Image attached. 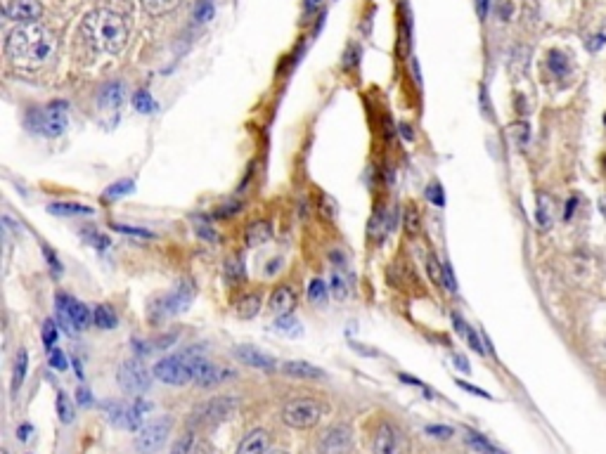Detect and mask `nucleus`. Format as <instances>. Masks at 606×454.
Masks as SVG:
<instances>
[{"instance_id":"obj_4","label":"nucleus","mask_w":606,"mask_h":454,"mask_svg":"<svg viewBox=\"0 0 606 454\" xmlns=\"http://www.w3.org/2000/svg\"><path fill=\"white\" fill-rule=\"evenodd\" d=\"M239 407V400L235 395H218V398H211L206 402H202L199 407H195L192 417H190V424L192 428H211L218 426L223 421H228L230 417H235Z\"/></svg>"},{"instance_id":"obj_46","label":"nucleus","mask_w":606,"mask_h":454,"mask_svg":"<svg viewBox=\"0 0 606 454\" xmlns=\"http://www.w3.org/2000/svg\"><path fill=\"white\" fill-rule=\"evenodd\" d=\"M443 284H445V289H448V291L457 289V282H455V277H452V267L448 263L443 265Z\"/></svg>"},{"instance_id":"obj_8","label":"nucleus","mask_w":606,"mask_h":454,"mask_svg":"<svg viewBox=\"0 0 606 454\" xmlns=\"http://www.w3.org/2000/svg\"><path fill=\"white\" fill-rule=\"evenodd\" d=\"M171 426H173L171 417H159L154 421H150V424H145L138 431L136 450L140 454H154V452H159L166 445L169 436H171Z\"/></svg>"},{"instance_id":"obj_22","label":"nucleus","mask_w":606,"mask_h":454,"mask_svg":"<svg viewBox=\"0 0 606 454\" xmlns=\"http://www.w3.org/2000/svg\"><path fill=\"white\" fill-rule=\"evenodd\" d=\"M270 236H272L270 225H268L265 220H258V222H253V225L246 229V244L249 246H261V244H265Z\"/></svg>"},{"instance_id":"obj_9","label":"nucleus","mask_w":606,"mask_h":454,"mask_svg":"<svg viewBox=\"0 0 606 454\" xmlns=\"http://www.w3.org/2000/svg\"><path fill=\"white\" fill-rule=\"evenodd\" d=\"M57 315H60V324L65 327L69 334H74L76 329H86L93 322V315L81 300H76L67 293H57Z\"/></svg>"},{"instance_id":"obj_52","label":"nucleus","mask_w":606,"mask_h":454,"mask_svg":"<svg viewBox=\"0 0 606 454\" xmlns=\"http://www.w3.org/2000/svg\"><path fill=\"white\" fill-rule=\"evenodd\" d=\"M76 400H79V405L88 407V405H91V393H88L86 388H81V391L76 393Z\"/></svg>"},{"instance_id":"obj_62","label":"nucleus","mask_w":606,"mask_h":454,"mask_svg":"<svg viewBox=\"0 0 606 454\" xmlns=\"http://www.w3.org/2000/svg\"><path fill=\"white\" fill-rule=\"evenodd\" d=\"M272 454H289V452H272Z\"/></svg>"},{"instance_id":"obj_12","label":"nucleus","mask_w":606,"mask_h":454,"mask_svg":"<svg viewBox=\"0 0 606 454\" xmlns=\"http://www.w3.org/2000/svg\"><path fill=\"white\" fill-rule=\"evenodd\" d=\"M43 15V8L38 0H10L5 5V17L17 24H31L38 22Z\"/></svg>"},{"instance_id":"obj_41","label":"nucleus","mask_w":606,"mask_h":454,"mask_svg":"<svg viewBox=\"0 0 606 454\" xmlns=\"http://www.w3.org/2000/svg\"><path fill=\"white\" fill-rule=\"evenodd\" d=\"M426 196H429L431 203H436V206H445V196H443V187L438 182H431L429 189H426Z\"/></svg>"},{"instance_id":"obj_27","label":"nucleus","mask_w":606,"mask_h":454,"mask_svg":"<svg viewBox=\"0 0 606 454\" xmlns=\"http://www.w3.org/2000/svg\"><path fill=\"white\" fill-rule=\"evenodd\" d=\"M547 67H550V72L554 76H566L571 72L569 57H566L564 53H559V50H552L550 53V57H547Z\"/></svg>"},{"instance_id":"obj_39","label":"nucleus","mask_w":606,"mask_h":454,"mask_svg":"<svg viewBox=\"0 0 606 454\" xmlns=\"http://www.w3.org/2000/svg\"><path fill=\"white\" fill-rule=\"evenodd\" d=\"M405 229H407V234H410V236L419 234V215H417V211H414L412 206L405 208Z\"/></svg>"},{"instance_id":"obj_50","label":"nucleus","mask_w":606,"mask_h":454,"mask_svg":"<svg viewBox=\"0 0 606 454\" xmlns=\"http://www.w3.org/2000/svg\"><path fill=\"white\" fill-rule=\"evenodd\" d=\"M320 5H322V0H303V12L305 15H312Z\"/></svg>"},{"instance_id":"obj_35","label":"nucleus","mask_w":606,"mask_h":454,"mask_svg":"<svg viewBox=\"0 0 606 454\" xmlns=\"http://www.w3.org/2000/svg\"><path fill=\"white\" fill-rule=\"evenodd\" d=\"M308 296L312 303L322 305L324 300H327V284L322 282V279H312V282L308 284Z\"/></svg>"},{"instance_id":"obj_5","label":"nucleus","mask_w":606,"mask_h":454,"mask_svg":"<svg viewBox=\"0 0 606 454\" xmlns=\"http://www.w3.org/2000/svg\"><path fill=\"white\" fill-rule=\"evenodd\" d=\"M29 128L46 138H57L67 128V102H50L43 109L29 114Z\"/></svg>"},{"instance_id":"obj_24","label":"nucleus","mask_w":606,"mask_h":454,"mask_svg":"<svg viewBox=\"0 0 606 454\" xmlns=\"http://www.w3.org/2000/svg\"><path fill=\"white\" fill-rule=\"evenodd\" d=\"M452 327H455L459 334H462L464 338H467V343H469V348H474L476 353H483V343L478 341V334L471 327H467V324H464V319L459 317V315H452Z\"/></svg>"},{"instance_id":"obj_17","label":"nucleus","mask_w":606,"mask_h":454,"mask_svg":"<svg viewBox=\"0 0 606 454\" xmlns=\"http://www.w3.org/2000/svg\"><path fill=\"white\" fill-rule=\"evenodd\" d=\"M268 447H270V433L265 428H256L242 440L235 454H265Z\"/></svg>"},{"instance_id":"obj_59","label":"nucleus","mask_w":606,"mask_h":454,"mask_svg":"<svg viewBox=\"0 0 606 454\" xmlns=\"http://www.w3.org/2000/svg\"><path fill=\"white\" fill-rule=\"evenodd\" d=\"M400 131H403V138H405V140H412V133H410V128H407V126H400Z\"/></svg>"},{"instance_id":"obj_51","label":"nucleus","mask_w":606,"mask_h":454,"mask_svg":"<svg viewBox=\"0 0 606 454\" xmlns=\"http://www.w3.org/2000/svg\"><path fill=\"white\" fill-rule=\"evenodd\" d=\"M459 386L464 388V391H469V393H476V395H481V398H490V395L486 393V391H481V388H476V386H469V383H464V381H457Z\"/></svg>"},{"instance_id":"obj_18","label":"nucleus","mask_w":606,"mask_h":454,"mask_svg":"<svg viewBox=\"0 0 606 454\" xmlns=\"http://www.w3.org/2000/svg\"><path fill=\"white\" fill-rule=\"evenodd\" d=\"M279 369H282V374H286V376H289V379H310V381H315V379H324V372H322V369L312 367V364L303 362V360L284 362Z\"/></svg>"},{"instance_id":"obj_57","label":"nucleus","mask_w":606,"mask_h":454,"mask_svg":"<svg viewBox=\"0 0 606 454\" xmlns=\"http://www.w3.org/2000/svg\"><path fill=\"white\" fill-rule=\"evenodd\" d=\"M478 15H481V19H486V15H488V0H478Z\"/></svg>"},{"instance_id":"obj_6","label":"nucleus","mask_w":606,"mask_h":454,"mask_svg":"<svg viewBox=\"0 0 606 454\" xmlns=\"http://www.w3.org/2000/svg\"><path fill=\"white\" fill-rule=\"evenodd\" d=\"M322 414H324V407L320 405V402L301 398V400H291L289 405L284 407L282 419H284L286 426L305 431V428L317 426V421L322 419Z\"/></svg>"},{"instance_id":"obj_32","label":"nucleus","mask_w":606,"mask_h":454,"mask_svg":"<svg viewBox=\"0 0 606 454\" xmlns=\"http://www.w3.org/2000/svg\"><path fill=\"white\" fill-rule=\"evenodd\" d=\"M133 107L140 112V114H152L157 112V102L152 100V95L147 91H140L133 95Z\"/></svg>"},{"instance_id":"obj_14","label":"nucleus","mask_w":606,"mask_h":454,"mask_svg":"<svg viewBox=\"0 0 606 454\" xmlns=\"http://www.w3.org/2000/svg\"><path fill=\"white\" fill-rule=\"evenodd\" d=\"M228 376H235L232 369H225V367H218V364L209 362V360H199L197 364V374H195V381L197 386L202 388H211V386H218V383L228 381Z\"/></svg>"},{"instance_id":"obj_21","label":"nucleus","mask_w":606,"mask_h":454,"mask_svg":"<svg viewBox=\"0 0 606 454\" xmlns=\"http://www.w3.org/2000/svg\"><path fill=\"white\" fill-rule=\"evenodd\" d=\"M124 86L121 83H110V86L102 88L100 93V105L107 107V109H119L121 102H124Z\"/></svg>"},{"instance_id":"obj_23","label":"nucleus","mask_w":606,"mask_h":454,"mask_svg":"<svg viewBox=\"0 0 606 454\" xmlns=\"http://www.w3.org/2000/svg\"><path fill=\"white\" fill-rule=\"evenodd\" d=\"M143 8L147 15L152 17H162V15H169L171 10H176L180 5V0H140Z\"/></svg>"},{"instance_id":"obj_20","label":"nucleus","mask_w":606,"mask_h":454,"mask_svg":"<svg viewBox=\"0 0 606 454\" xmlns=\"http://www.w3.org/2000/svg\"><path fill=\"white\" fill-rule=\"evenodd\" d=\"M48 213L53 215H65V218H74V215H93L91 206H83V203H67V201H55L48 206Z\"/></svg>"},{"instance_id":"obj_61","label":"nucleus","mask_w":606,"mask_h":454,"mask_svg":"<svg viewBox=\"0 0 606 454\" xmlns=\"http://www.w3.org/2000/svg\"><path fill=\"white\" fill-rule=\"evenodd\" d=\"M195 454H206V447H204V445H197ZM209 454H211V452H209Z\"/></svg>"},{"instance_id":"obj_16","label":"nucleus","mask_w":606,"mask_h":454,"mask_svg":"<svg viewBox=\"0 0 606 454\" xmlns=\"http://www.w3.org/2000/svg\"><path fill=\"white\" fill-rule=\"evenodd\" d=\"M235 355H237V360H242L253 369H272L275 367V357L263 353V350H258L256 345H237V348H235Z\"/></svg>"},{"instance_id":"obj_37","label":"nucleus","mask_w":606,"mask_h":454,"mask_svg":"<svg viewBox=\"0 0 606 454\" xmlns=\"http://www.w3.org/2000/svg\"><path fill=\"white\" fill-rule=\"evenodd\" d=\"M57 338H60V329H57V324L53 322V319H48V322L43 324V343H46V348L53 350Z\"/></svg>"},{"instance_id":"obj_7","label":"nucleus","mask_w":606,"mask_h":454,"mask_svg":"<svg viewBox=\"0 0 606 454\" xmlns=\"http://www.w3.org/2000/svg\"><path fill=\"white\" fill-rule=\"evenodd\" d=\"M119 386L126 395H133V398L143 395L152 386V374L140 362V357H131L119 367Z\"/></svg>"},{"instance_id":"obj_29","label":"nucleus","mask_w":606,"mask_h":454,"mask_svg":"<svg viewBox=\"0 0 606 454\" xmlns=\"http://www.w3.org/2000/svg\"><path fill=\"white\" fill-rule=\"evenodd\" d=\"M197 445H199V443H197V436L192 431H187L173 443V447H171V454H195Z\"/></svg>"},{"instance_id":"obj_34","label":"nucleus","mask_w":606,"mask_h":454,"mask_svg":"<svg viewBox=\"0 0 606 454\" xmlns=\"http://www.w3.org/2000/svg\"><path fill=\"white\" fill-rule=\"evenodd\" d=\"M136 189V182L133 180H119V182H114V185H110V187H107V199H119V196H124V194H131V192Z\"/></svg>"},{"instance_id":"obj_10","label":"nucleus","mask_w":606,"mask_h":454,"mask_svg":"<svg viewBox=\"0 0 606 454\" xmlns=\"http://www.w3.org/2000/svg\"><path fill=\"white\" fill-rule=\"evenodd\" d=\"M150 409V405L143 398H136L133 405H126V402H114V405H107V417L114 426L124 428V431H140L145 419V412Z\"/></svg>"},{"instance_id":"obj_19","label":"nucleus","mask_w":606,"mask_h":454,"mask_svg":"<svg viewBox=\"0 0 606 454\" xmlns=\"http://www.w3.org/2000/svg\"><path fill=\"white\" fill-rule=\"evenodd\" d=\"M296 305V293L289 289V286H279V289L272 291L270 296V310L275 312V315H291V310H294Z\"/></svg>"},{"instance_id":"obj_42","label":"nucleus","mask_w":606,"mask_h":454,"mask_svg":"<svg viewBox=\"0 0 606 454\" xmlns=\"http://www.w3.org/2000/svg\"><path fill=\"white\" fill-rule=\"evenodd\" d=\"M50 367L57 369V372H65V369H67V357H65V353H62L60 348L50 350Z\"/></svg>"},{"instance_id":"obj_26","label":"nucleus","mask_w":606,"mask_h":454,"mask_svg":"<svg viewBox=\"0 0 606 454\" xmlns=\"http://www.w3.org/2000/svg\"><path fill=\"white\" fill-rule=\"evenodd\" d=\"M93 324L100 329H114L117 327V315H114L112 308H107V305H98V308L93 310Z\"/></svg>"},{"instance_id":"obj_49","label":"nucleus","mask_w":606,"mask_h":454,"mask_svg":"<svg viewBox=\"0 0 606 454\" xmlns=\"http://www.w3.org/2000/svg\"><path fill=\"white\" fill-rule=\"evenodd\" d=\"M606 43V36L604 34H599V36H592V41L588 43V48H590V53H595V50H599Z\"/></svg>"},{"instance_id":"obj_38","label":"nucleus","mask_w":606,"mask_h":454,"mask_svg":"<svg viewBox=\"0 0 606 454\" xmlns=\"http://www.w3.org/2000/svg\"><path fill=\"white\" fill-rule=\"evenodd\" d=\"M211 17H213V0H199V3H197V8H195V19L199 24H204V22H209Z\"/></svg>"},{"instance_id":"obj_53","label":"nucleus","mask_w":606,"mask_h":454,"mask_svg":"<svg viewBox=\"0 0 606 454\" xmlns=\"http://www.w3.org/2000/svg\"><path fill=\"white\" fill-rule=\"evenodd\" d=\"M225 274L230 279H237L239 274H242V267H239V263H230L228 265V270H225Z\"/></svg>"},{"instance_id":"obj_54","label":"nucleus","mask_w":606,"mask_h":454,"mask_svg":"<svg viewBox=\"0 0 606 454\" xmlns=\"http://www.w3.org/2000/svg\"><path fill=\"white\" fill-rule=\"evenodd\" d=\"M398 379H400V381H403V383H410V386H417V388H422V381H417V379H414V376H407V374H400V376H398Z\"/></svg>"},{"instance_id":"obj_33","label":"nucleus","mask_w":606,"mask_h":454,"mask_svg":"<svg viewBox=\"0 0 606 454\" xmlns=\"http://www.w3.org/2000/svg\"><path fill=\"white\" fill-rule=\"evenodd\" d=\"M57 417L62 419V424H72L74 421V407L65 393H57Z\"/></svg>"},{"instance_id":"obj_15","label":"nucleus","mask_w":606,"mask_h":454,"mask_svg":"<svg viewBox=\"0 0 606 454\" xmlns=\"http://www.w3.org/2000/svg\"><path fill=\"white\" fill-rule=\"evenodd\" d=\"M374 454H407V447L400 438V433L393 426L384 424L374 438Z\"/></svg>"},{"instance_id":"obj_3","label":"nucleus","mask_w":606,"mask_h":454,"mask_svg":"<svg viewBox=\"0 0 606 454\" xmlns=\"http://www.w3.org/2000/svg\"><path fill=\"white\" fill-rule=\"evenodd\" d=\"M202 357L195 353H180V355H169L162 362L154 364V376L166 386H185V383L195 381L197 364Z\"/></svg>"},{"instance_id":"obj_48","label":"nucleus","mask_w":606,"mask_h":454,"mask_svg":"<svg viewBox=\"0 0 606 454\" xmlns=\"http://www.w3.org/2000/svg\"><path fill=\"white\" fill-rule=\"evenodd\" d=\"M197 232H199V236H204V239H209V241H218V234H216L211 227L206 229V225H199V227H197Z\"/></svg>"},{"instance_id":"obj_25","label":"nucleus","mask_w":606,"mask_h":454,"mask_svg":"<svg viewBox=\"0 0 606 454\" xmlns=\"http://www.w3.org/2000/svg\"><path fill=\"white\" fill-rule=\"evenodd\" d=\"M535 220L542 229L552 227V199L547 194L538 196V211H535Z\"/></svg>"},{"instance_id":"obj_11","label":"nucleus","mask_w":606,"mask_h":454,"mask_svg":"<svg viewBox=\"0 0 606 454\" xmlns=\"http://www.w3.org/2000/svg\"><path fill=\"white\" fill-rule=\"evenodd\" d=\"M195 298V289L192 284L183 282L173 293H169L164 300H159L157 308H159V317H169V315H180V312H185L190 308V303H192Z\"/></svg>"},{"instance_id":"obj_31","label":"nucleus","mask_w":606,"mask_h":454,"mask_svg":"<svg viewBox=\"0 0 606 454\" xmlns=\"http://www.w3.org/2000/svg\"><path fill=\"white\" fill-rule=\"evenodd\" d=\"M467 443H469L471 447H474L476 452H481V454H502L500 450H497V447L490 445L488 440L481 436V433L469 431V433H467Z\"/></svg>"},{"instance_id":"obj_2","label":"nucleus","mask_w":606,"mask_h":454,"mask_svg":"<svg viewBox=\"0 0 606 454\" xmlns=\"http://www.w3.org/2000/svg\"><path fill=\"white\" fill-rule=\"evenodd\" d=\"M81 38L93 50L119 55L129 43V24L114 10H95L81 24Z\"/></svg>"},{"instance_id":"obj_55","label":"nucleus","mask_w":606,"mask_h":454,"mask_svg":"<svg viewBox=\"0 0 606 454\" xmlns=\"http://www.w3.org/2000/svg\"><path fill=\"white\" fill-rule=\"evenodd\" d=\"M509 15H512V5H509V3H502V5H500V17L507 22Z\"/></svg>"},{"instance_id":"obj_13","label":"nucleus","mask_w":606,"mask_h":454,"mask_svg":"<svg viewBox=\"0 0 606 454\" xmlns=\"http://www.w3.org/2000/svg\"><path fill=\"white\" fill-rule=\"evenodd\" d=\"M353 438H350L348 426H331L320 440V452L322 454H348Z\"/></svg>"},{"instance_id":"obj_60","label":"nucleus","mask_w":606,"mask_h":454,"mask_svg":"<svg viewBox=\"0 0 606 454\" xmlns=\"http://www.w3.org/2000/svg\"><path fill=\"white\" fill-rule=\"evenodd\" d=\"M599 211H602V215L606 218V194L602 196V201H599Z\"/></svg>"},{"instance_id":"obj_1","label":"nucleus","mask_w":606,"mask_h":454,"mask_svg":"<svg viewBox=\"0 0 606 454\" xmlns=\"http://www.w3.org/2000/svg\"><path fill=\"white\" fill-rule=\"evenodd\" d=\"M55 53H57V38L53 36V31L38 22L19 24V27L10 31L8 41H5L8 60L19 69H27V72L43 69L46 64L53 62Z\"/></svg>"},{"instance_id":"obj_43","label":"nucleus","mask_w":606,"mask_h":454,"mask_svg":"<svg viewBox=\"0 0 606 454\" xmlns=\"http://www.w3.org/2000/svg\"><path fill=\"white\" fill-rule=\"evenodd\" d=\"M331 291H334V296H336V298H343V296H346V279H343L339 272L331 274Z\"/></svg>"},{"instance_id":"obj_40","label":"nucleus","mask_w":606,"mask_h":454,"mask_svg":"<svg viewBox=\"0 0 606 454\" xmlns=\"http://www.w3.org/2000/svg\"><path fill=\"white\" fill-rule=\"evenodd\" d=\"M275 327L279 329V331H284V334H298V322L291 315H282L277 319V324Z\"/></svg>"},{"instance_id":"obj_30","label":"nucleus","mask_w":606,"mask_h":454,"mask_svg":"<svg viewBox=\"0 0 606 454\" xmlns=\"http://www.w3.org/2000/svg\"><path fill=\"white\" fill-rule=\"evenodd\" d=\"M258 310H261V298L256 296V293H251V296H244V298L239 300V305H237V315L244 317V319L256 317Z\"/></svg>"},{"instance_id":"obj_36","label":"nucleus","mask_w":606,"mask_h":454,"mask_svg":"<svg viewBox=\"0 0 606 454\" xmlns=\"http://www.w3.org/2000/svg\"><path fill=\"white\" fill-rule=\"evenodd\" d=\"M112 229L114 232H121V234H129V236H140V239H154V232L143 229V227H131V225H119V222H114Z\"/></svg>"},{"instance_id":"obj_45","label":"nucleus","mask_w":606,"mask_h":454,"mask_svg":"<svg viewBox=\"0 0 606 454\" xmlns=\"http://www.w3.org/2000/svg\"><path fill=\"white\" fill-rule=\"evenodd\" d=\"M43 255H46V258H48V263H50V270H53V274H60V272H62L60 258H55V253L50 251L48 246H43Z\"/></svg>"},{"instance_id":"obj_56","label":"nucleus","mask_w":606,"mask_h":454,"mask_svg":"<svg viewBox=\"0 0 606 454\" xmlns=\"http://www.w3.org/2000/svg\"><path fill=\"white\" fill-rule=\"evenodd\" d=\"M452 360H455V364H457L459 369H462V372H469V364L464 362V357H462V355H455V357H452Z\"/></svg>"},{"instance_id":"obj_44","label":"nucleus","mask_w":606,"mask_h":454,"mask_svg":"<svg viewBox=\"0 0 606 454\" xmlns=\"http://www.w3.org/2000/svg\"><path fill=\"white\" fill-rule=\"evenodd\" d=\"M426 433L433 438H441V440H448L455 436V431H452L450 426H426Z\"/></svg>"},{"instance_id":"obj_28","label":"nucleus","mask_w":606,"mask_h":454,"mask_svg":"<svg viewBox=\"0 0 606 454\" xmlns=\"http://www.w3.org/2000/svg\"><path fill=\"white\" fill-rule=\"evenodd\" d=\"M27 367H29V355H27V350L22 348V350L17 353L15 372H12V391H17V388L24 383V376H27Z\"/></svg>"},{"instance_id":"obj_58","label":"nucleus","mask_w":606,"mask_h":454,"mask_svg":"<svg viewBox=\"0 0 606 454\" xmlns=\"http://www.w3.org/2000/svg\"><path fill=\"white\" fill-rule=\"evenodd\" d=\"M17 433H19V440H27V438H29V433H31V426H22Z\"/></svg>"},{"instance_id":"obj_47","label":"nucleus","mask_w":606,"mask_h":454,"mask_svg":"<svg viewBox=\"0 0 606 454\" xmlns=\"http://www.w3.org/2000/svg\"><path fill=\"white\" fill-rule=\"evenodd\" d=\"M429 274H431L433 282H443V265H438L436 258L429 260Z\"/></svg>"}]
</instances>
